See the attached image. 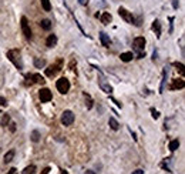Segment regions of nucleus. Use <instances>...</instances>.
I'll return each instance as SVG.
<instances>
[{"label": "nucleus", "instance_id": "nucleus-1", "mask_svg": "<svg viewBox=\"0 0 185 174\" xmlns=\"http://www.w3.org/2000/svg\"><path fill=\"white\" fill-rule=\"evenodd\" d=\"M7 59L17 67V69H19V70H21V69H23V63H21L19 50H9V51H7Z\"/></svg>", "mask_w": 185, "mask_h": 174}, {"label": "nucleus", "instance_id": "nucleus-2", "mask_svg": "<svg viewBox=\"0 0 185 174\" xmlns=\"http://www.w3.org/2000/svg\"><path fill=\"white\" fill-rule=\"evenodd\" d=\"M144 47H145V39L144 37H135L134 39V49L138 51V59L144 57Z\"/></svg>", "mask_w": 185, "mask_h": 174}, {"label": "nucleus", "instance_id": "nucleus-3", "mask_svg": "<svg viewBox=\"0 0 185 174\" xmlns=\"http://www.w3.org/2000/svg\"><path fill=\"white\" fill-rule=\"evenodd\" d=\"M56 87H57V90L61 93V94H66L67 91L70 90V81L66 79V77H61V79L57 80V83H56Z\"/></svg>", "mask_w": 185, "mask_h": 174}, {"label": "nucleus", "instance_id": "nucleus-4", "mask_svg": "<svg viewBox=\"0 0 185 174\" xmlns=\"http://www.w3.org/2000/svg\"><path fill=\"white\" fill-rule=\"evenodd\" d=\"M21 30H23V34L27 40L31 39V29H30V25L26 17H21Z\"/></svg>", "mask_w": 185, "mask_h": 174}, {"label": "nucleus", "instance_id": "nucleus-5", "mask_svg": "<svg viewBox=\"0 0 185 174\" xmlns=\"http://www.w3.org/2000/svg\"><path fill=\"white\" fill-rule=\"evenodd\" d=\"M74 121V114L73 112H70V110H66V112L61 114V123L64 126H71Z\"/></svg>", "mask_w": 185, "mask_h": 174}, {"label": "nucleus", "instance_id": "nucleus-6", "mask_svg": "<svg viewBox=\"0 0 185 174\" xmlns=\"http://www.w3.org/2000/svg\"><path fill=\"white\" fill-rule=\"evenodd\" d=\"M118 14L123 17V19L127 21V23H131V25H132V23H135V19H134V16H132L130 12H127L125 9L120 7V9H118Z\"/></svg>", "mask_w": 185, "mask_h": 174}, {"label": "nucleus", "instance_id": "nucleus-7", "mask_svg": "<svg viewBox=\"0 0 185 174\" xmlns=\"http://www.w3.org/2000/svg\"><path fill=\"white\" fill-rule=\"evenodd\" d=\"M39 97H40V101L41 103H49L50 100L53 99V96H51V91L49 89H41L40 93H39Z\"/></svg>", "mask_w": 185, "mask_h": 174}, {"label": "nucleus", "instance_id": "nucleus-8", "mask_svg": "<svg viewBox=\"0 0 185 174\" xmlns=\"http://www.w3.org/2000/svg\"><path fill=\"white\" fill-rule=\"evenodd\" d=\"M184 86H185V81L182 79H174L169 89L171 90H177V89H184Z\"/></svg>", "mask_w": 185, "mask_h": 174}, {"label": "nucleus", "instance_id": "nucleus-9", "mask_svg": "<svg viewBox=\"0 0 185 174\" xmlns=\"http://www.w3.org/2000/svg\"><path fill=\"white\" fill-rule=\"evenodd\" d=\"M57 44V36L56 34H50L47 40H46V46L47 47H54V46Z\"/></svg>", "mask_w": 185, "mask_h": 174}, {"label": "nucleus", "instance_id": "nucleus-10", "mask_svg": "<svg viewBox=\"0 0 185 174\" xmlns=\"http://www.w3.org/2000/svg\"><path fill=\"white\" fill-rule=\"evenodd\" d=\"M132 57H134V54H132V51H127V53H121V56H120V59L123 60V62H131Z\"/></svg>", "mask_w": 185, "mask_h": 174}, {"label": "nucleus", "instance_id": "nucleus-11", "mask_svg": "<svg viewBox=\"0 0 185 174\" xmlns=\"http://www.w3.org/2000/svg\"><path fill=\"white\" fill-rule=\"evenodd\" d=\"M58 70H60V69H58V66H50L49 69H46V74L49 76V77H53V76L56 74Z\"/></svg>", "mask_w": 185, "mask_h": 174}, {"label": "nucleus", "instance_id": "nucleus-12", "mask_svg": "<svg viewBox=\"0 0 185 174\" xmlns=\"http://www.w3.org/2000/svg\"><path fill=\"white\" fill-rule=\"evenodd\" d=\"M152 30L155 32L157 37H160V36H161V26H160V21H158V20H155L154 23H152Z\"/></svg>", "mask_w": 185, "mask_h": 174}, {"label": "nucleus", "instance_id": "nucleus-13", "mask_svg": "<svg viewBox=\"0 0 185 174\" xmlns=\"http://www.w3.org/2000/svg\"><path fill=\"white\" fill-rule=\"evenodd\" d=\"M100 40H101V44L105 46V47L110 44V37L105 33H100Z\"/></svg>", "mask_w": 185, "mask_h": 174}, {"label": "nucleus", "instance_id": "nucleus-14", "mask_svg": "<svg viewBox=\"0 0 185 174\" xmlns=\"http://www.w3.org/2000/svg\"><path fill=\"white\" fill-rule=\"evenodd\" d=\"M14 158V150H10V151H7V153L4 154V163L7 164V163H10Z\"/></svg>", "mask_w": 185, "mask_h": 174}, {"label": "nucleus", "instance_id": "nucleus-15", "mask_svg": "<svg viewBox=\"0 0 185 174\" xmlns=\"http://www.w3.org/2000/svg\"><path fill=\"white\" fill-rule=\"evenodd\" d=\"M111 14L110 13H103L101 14V23H104V25H110V21H111Z\"/></svg>", "mask_w": 185, "mask_h": 174}, {"label": "nucleus", "instance_id": "nucleus-16", "mask_svg": "<svg viewBox=\"0 0 185 174\" xmlns=\"http://www.w3.org/2000/svg\"><path fill=\"white\" fill-rule=\"evenodd\" d=\"M108 124H110V127H111L113 130H118V129H120L118 121L115 120L114 117H110V120H108Z\"/></svg>", "mask_w": 185, "mask_h": 174}, {"label": "nucleus", "instance_id": "nucleus-17", "mask_svg": "<svg viewBox=\"0 0 185 174\" xmlns=\"http://www.w3.org/2000/svg\"><path fill=\"white\" fill-rule=\"evenodd\" d=\"M40 26H41V29L50 30V29H51V21H50L49 19H44V20L40 21Z\"/></svg>", "mask_w": 185, "mask_h": 174}, {"label": "nucleus", "instance_id": "nucleus-18", "mask_svg": "<svg viewBox=\"0 0 185 174\" xmlns=\"http://www.w3.org/2000/svg\"><path fill=\"white\" fill-rule=\"evenodd\" d=\"M100 87H101V90H103L104 93H108V94L113 93V87H111L108 83H101V84H100Z\"/></svg>", "mask_w": 185, "mask_h": 174}, {"label": "nucleus", "instance_id": "nucleus-19", "mask_svg": "<svg viewBox=\"0 0 185 174\" xmlns=\"http://www.w3.org/2000/svg\"><path fill=\"white\" fill-rule=\"evenodd\" d=\"M31 79H33V83H39V84H44V81H46L41 77V74H31Z\"/></svg>", "mask_w": 185, "mask_h": 174}, {"label": "nucleus", "instance_id": "nucleus-20", "mask_svg": "<svg viewBox=\"0 0 185 174\" xmlns=\"http://www.w3.org/2000/svg\"><path fill=\"white\" fill-rule=\"evenodd\" d=\"M34 66H36L37 69L44 67L46 66V60H44V59H34Z\"/></svg>", "mask_w": 185, "mask_h": 174}, {"label": "nucleus", "instance_id": "nucleus-21", "mask_svg": "<svg viewBox=\"0 0 185 174\" xmlns=\"http://www.w3.org/2000/svg\"><path fill=\"white\" fill-rule=\"evenodd\" d=\"M41 2V6L44 9V12H50L51 10V4H50V0H40Z\"/></svg>", "mask_w": 185, "mask_h": 174}, {"label": "nucleus", "instance_id": "nucleus-22", "mask_svg": "<svg viewBox=\"0 0 185 174\" xmlns=\"http://www.w3.org/2000/svg\"><path fill=\"white\" fill-rule=\"evenodd\" d=\"M178 147H179V141L178 140H172L169 143V150H171V151H175Z\"/></svg>", "mask_w": 185, "mask_h": 174}, {"label": "nucleus", "instance_id": "nucleus-23", "mask_svg": "<svg viewBox=\"0 0 185 174\" xmlns=\"http://www.w3.org/2000/svg\"><path fill=\"white\" fill-rule=\"evenodd\" d=\"M174 67H177V70L179 71L181 74H185V69H184V64H182V63L175 62V63H174Z\"/></svg>", "mask_w": 185, "mask_h": 174}, {"label": "nucleus", "instance_id": "nucleus-24", "mask_svg": "<svg viewBox=\"0 0 185 174\" xmlns=\"http://www.w3.org/2000/svg\"><path fill=\"white\" fill-rule=\"evenodd\" d=\"M34 171H36V166H29V167H26L24 170H23V174H34Z\"/></svg>", "mask_w": 185, "mask_h": 174}, {"label": "nucleus", "instance_id": "nucleus-25", "mask_svg": "<svg viewBox=\"0 0 185 174\" xmlns=\"http://www.w3.org/2000/svg\"><path fill=\"white\" fill-rule=\"evenodd\" d=\"M31 140H33L34 143H37V141L40 140V133L37 131V130H34V131L31 133Z\"/></svg>", "mask_w": 185, "mask_h": 174}, {"label": "nucleus", "instance_id": "nucleus-26", "mask_svg": "<svg viewBox=\"0 0 185 174\" xmlns=\"http://www.w3.org/2000/svg\"><path fill=\"white\" fill-rule=\"evenodd\" d=\"M84 97H86V101H87V103H86L87 108H91V107H93V101H91V97H90L88 94H87V93L84 94Z\"/></svg>", "mask_w": 185, "mask_h": 174}, {"label": "nucleus", "instance_id": "nucleus-27", "mask_svg": "<svg viewBox=\"0 0 185 174\" xmlns=\"http://www.w3.org/2000/svg\"><path fill=\"white\" fill-rule=\"evenodd\" d=\"M9 121H10V117H9V114H4L3 119H2V126H7Z\"/></svg>", "mask_w": 185, "mask_h": 174}, {"label": "nucleus", "instance_id": "nucleus-28", "mask_svg": "<svg viewBox=\"0 0 185 174\" xmlns=\"http://www.w3.org/2000/svg\"><path fill=\"white\" fill-rule=\"evenodd\" d=\"M6 99H4V97H0V108H3L4 106H6Z\"/></svg>", "mask_w": 185, "mask_h": 174}, {"label": "nucleus", "instance_id": "nucleus-29", "mask_svg": "<svg viewBox=\"0 0 185 174\" xmlns=\"http://www.w3.org/2000/svg\"><path fill=\"white\" fill-rule=\"evenodd\" d=\"M151 113H152V117H154V119H158V117H160V113H158V112H155L154 108H152V110H151Z\"/></svg>", "mask_w": 185, "mask_h": 174}, {"label": "nucleus", "instance_id": "nucleus-30", "mask_svg": "<svg viewBox=\"0 0 185 174\" xmlns=\"http://www.w3.org/2000/svg\"><path fill=\"white\" fill-rule=\"evenodd\" d=\"M172 6H174V9H178V6H179V2H178V0H172Z\"/></svg>", "mask_w": 185, "mask_h": 174}, {"label": "nucleus", "instance_id": "nucleus-31", "mask_svg": "<svg viewBox=\"0 0 185 174\" xmlns=\"http://www.w3.org/2000/svg\"><path fill=\"white\" fill-rule=\"evenodd\" d=\"M9 174H17V170L13 167V168H10V170H9Z\"/></svg>", "mask_w": 185, "mask_h": 174}, {"label": "nucleus", "instance_id": "nucleus-32", "mask_svg": "<svg viewBox=\"0 0 185 174\" xmlns=\"http://www.w3.org/2000/svg\"><path fill=\"white\" fill-rule=\"evenodd\" d=\"M50 173V167H46L44 170H43V173H40V174H49Z\"/></svg>", "mask_w": 185, "mask_h": 174}, {"label": "nucleus", "instance_id": "nucleus-33", "mask_svg": "<svg viewBox=\"0 0 185 174\" xmlns=\"http://www.w3.org/2000/svg\"><path fill=\"white\" fill-rule=\"evenodd\" d=\"M131 174H144V171L142 170H135V171H132Z\"/></svg>", "mask_w": 185, "mask_h": 174}, {"label": "nucleus", "instance_id": "nucleus-34", "mask_svg": "<svg viewBox=\"0 0 185 174\" xmlns=\"http://www.w3.org/2000/svg\"><path fill=\"white\" fill-rule=\"evenodd\" d=\"M12 127H10V130H12V131H14V130H16V124H14V123H12Z\"/></svg>", "mask_w": 185, "mask_h": 174}, {"label": "nucleus", "instance_id": "nucleus-35", "mask_svg": "<svg viewBox=\"0 0 185 174\" xmlns=\"http://www.w3.org/2000/svg\"><path fill=\"white\" fill-rule=\"evenodd\" d=\"M86 174H95V173H94V171H90V170H88V171H86Z\"/></svg>", "mask_w": 185, "mask_h": 174}, {"label": "nucleus", "instance_id": "nucleus-36", "mask_svg": "<svg viewBox=\"0 0 185 174\" xmlns=\"http://www.w3.org/2000/svg\"><path fill=\"white\" fill-rule=\"evenodd\" d=\"M60 174H68V173H67L66 170H61V173H60Z\"/></svg>", "mask_w": 185, "mask_h": 174}, {"label": "nucleus", "instance_id": "nucleus-37", "mask_svg": "<svg viewBox=\"0 0 185 174\" xmlns=\"http://www.w3.org/2000/svg\"><path fill=\"white\" fill-rule=\"evenodd\" d=\"M80 3H81V4H86V0H80Z\"/></svg>", "mask_w": 185, "mask_h": 174}]
</instances>
